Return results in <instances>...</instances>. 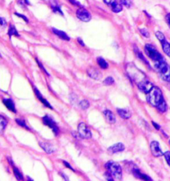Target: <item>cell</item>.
Wrapping results in <instances>:
<instances>
[{
  "instance_id": "6da1fadb",
  "label": "cell",
  "mask_w": 170,
  "mask_h": 181,
  "mask_svg": "<svg viewBox=\"0 0 170 181\" xmlns=\"http://www.w3.org/2000/svg\"><path fill=\"white\" fill-rule=\"evenodd\" d=\"M147 102L153 107H158L161 103L165 102L161 90L158 87L154 86L147 94Z\"/></svg>"
},
{
  "instance_id": "7a4b0ae2",
  "label": "cell",
  "mask_w": 170,
  "mask_h": 181,
  "mask_svg": "<svg viewBox=\"0 0 170 181\" xmlns=\"http://www.w3.org/2000/svg\"><path fill=\"white\" fill-rule=\"evenodd\" d=\"M154 67L159 76L164 81L170 82V66L166 61L161 60L155 62Z\"/></svg>"
},
{
  "instance_id": "3957f363",
  "label": "cell",
  "mask_w": 170,
  "mask_h": 181,
  "mask_svg": "<svg viewBox=\"0 0 170 181\" xmlns=\"http://www.w3.org/2000/svg\"><path fill=\"white\" fill-rule=\"evenodd\" d=\"M127 72L130 77L132 81L137 83H140L141 82L146 81L147 78L145 74L141 72L140 69L138 68L134 64H129L127 65Z\"/></svg>"
},
{
  "instance_id": "277c9868",
  "label": "cell",
  "mask_w": 170,
  "mask_h": 181,
  "mask_svg": "<svg viewBox=\"0 0 170 181\" xmlns=\"http://www.w3.org/2000/svg\"><path fill=\"white\" fill-rule=\"evenodd\" d=\"M108 172L115 180H121L122 178V170L120 165L116 162L109 161L105 165Z\"/></svg>"
},
{
  "instance_id": "5b68a950",
  "label": "cell",
  "mask_w": 170,
  "mask_h": 181,
  "mask_svg": "<svg viewBox=\"0 0 170 181\" xmlns=\"http://www.w3.org/2000/svg\"><path fill=\"white\" fill-rule=\"evenodd\" d=\"M145 53L149 58L154 62L164 60L163 56L159 53L158 51L150 44H147L145 46Z\"/></svg>"
},
{
  "instance_id": "8992f818",
  "label": "cell",
  "mask_w": 170,
  "mask_h": 181,
  "mask_svg": "<svg viewBox=\"0 0 170 181\" xmlns=\"http://www.w3.org/2000/svg\"><path fill=\"white\" fill-rule=\"evenodd\" d=\"M78 131L79 135L84 139H90L92 137L91 131L86 124L81 122L79 124Z\"/></svg>"
},
{
  "instance_id": "52a82bcc",
  "label": "cell",
  "mask_w": 170,
  "mask_h": 181,
  "mask_svg": "<svg viewBox=\"0 0 170 181\" xmlns=\"http://www.w3.org/2000/svg\"><path fill=\"white\" fill-rule=\"evenodd\" d=\"M105 4H106L112 11L114 13H120L122 11V5L118 0H103Z\"/></svg>"
},
{
  "instance_id": "ba28073f",
  "label": "cell",
  "mask_w": 170,
  "mask_h": 181,
  "mask_svg": "<svg viewBox=\"0 0 170 181\" xmlns=\"http://www.w3.org/2000/svg\"><path fill=\"white\" fill-rule=\"evenodd\" d=\"M43 122L45 125H47L49 128L52 129V130L53 131V133L55 134V135H57L59 133V128L57 125H56V123L55 121H54L53 119L52 118H51L50 116L49 115H45L43 118Z\"/></svg>"
},
{
  "instance_id": "9c48e42d",
  "label": "cell",
  "mask_w": 170,
  "mask_h": 181,
  "mask_svg": "<svg viewBox=\"0 0 170 181\" xmlns=\"http://www.w3.org/2000/svg\"><path fill=\"white\" fill-rule=\"evenodd\" d=\"M76 17L79 19L84 22H89L91 19V15L87 11L86 9L83 7H81L76 11Z\"/></svg>"
},
{
  "instance_id": "30bf717a",
  "label": "cell",
  "mask_w": 170,
  "mask_h": 181,
  "mask_svg": "<svg viewBox=\"0 0 170 181\" xmlns=\"http://www.w3.org/2000/svg\"><path fill=\"white\" fill-rule=\"evenodd\" d=\"M150 149L151 153L156 157H161L164 155L163 152H162L161 149L159 147V144L158 141H154L150 144Z\"/></svg>"
},
{
  "instance_id": "8fae6325",
  "label": "cell",
  "mask_w": 170,
  "mask_h": 181,
  "mask_svg": "<svg viewBox=\"0 0 170 181\" xmlns=\"http://www.w3.org/2000/svg\"><path fill=\"white\" fill-rule=\"evenodd\" d=\"M137 86L138 88L140 89L141 92L146 93V94H148V93L150 91L151 89L154 87L153 84L149 81L148 80L140 82V83L137 84Z\"/></svg>"
},
{
  "instance_id": "7c38bea8",
  "label": "cell",
  "mask_w": 170,
  "mask_h": 181,
  "mask_svg": "<svg viewBox=\"0 0 170 181\" xmlns=\"http://www.w3.org/2000/svg\"><path fill=\"white\" fill-rule=\"evenodd\" d=\"M87 73H88L90 77L94 80H96V81L101 79L102 77L101 72L96 68H94V67H91V68H88V70H87Z\"/></svg>"
},
{
  "instance_id": "4fadbf2b",
  "label": "cell",
  "mask_w": 170,
  "mask_h": 181,
  "mask_svg": "<svg viewBox=\"0 0 170 181\" xmlns=\"http://www.w3.org/2000/svg\"><path fill=\"white\" fill-rule=\"evenodd\" d=\"M125 149L124 145L122 143H118L116 144L113 145L112 146L109 148V151L111 153H116V152H122Z\"/></svg>"
},
{
  "instance_id": "5bb4252c",
  "label": "cell",
  "mask_w": 170,
  "mask_h": 181,
  "mask_svg": "<svg viewBox=\"0 0 170 181\" xmlns=\"http://www.w3.org/2000/svg\"><path fill=\"white\" fill-rule=\"evenodd\" d=\"M104 115L106 120L109 123L113 124L116 122V117L114 113H113L111 111L106 110L104 112Z\"/></svg>"
},
{
  "instance_id": "9a60e30c",
  "label": "cell",
  "mask_w": 170,
  "mask_h": 181,
  "mask_svg": "<svg viewBox=\"0 0 170 181\" xmlns=\"http://www.w3.org/2000/svg\"><path fill=\"white\" fill-rule=\"evenodd\" d=\"M3 103H4V105H6V107L7 108V109L11 111V112H14V113L16 112V109H15V103L14 102H13L12 100L4 99Z\"/></svg>"
},
{
  "instance_id": "2e32d148",
  "label": "cell",
  "mask_w": 170,
  "mask_h": 181,
  "mask_svg": "<svg viewBox=\"0 0 170 181\" xmlns=\"http://www.w3.org/2000/svg\"><path fill=\"white\" fill-rule=\"evenodd\" d=\"M160 42L161 44L163 51L167 56H168L170 58V43L167 42L166 38H164V40L161 41Z\"/></svg>"
},
{
  "instance_id": "e0dca14e",
  "label": "cell",
  "mask_w": 170,
  "mask_h": 181,
  "mask_svg": "<svg viewBox=\"0 0 170 181\" xmlns=\"http://www.w3.org/2000/svg\"><path fill=\"white\" fill-rule=\"evenodd\" d=\"M117 112L121 118L126 120L129 119L132 115L130 111L128 109H117Z\"/></svg>"
},
{
  "instance_id": "ac0fdd59",
  "label": "cell",
  "mask_w": 170,
  "mask_h": 181,
  "mask_svg": "<svg viewBox=\"0 0 170 181\" xmlns=\"http://www.w3.org/2000/svg\"><path fill=\"white\" fill-rule=\"evenodd\" d=\"M132 173L136 178H139V179H142V180H151V178H150V177H148V176L146 175L142 174V173L140 171V170H138V169H133Z\"/></svg>"
},
{
  "instance_id": "d6986e66",
  "label": "cell",
  "mask_w": 170,
  "mask_h": 181,
  "mask_svg": "<svg viewBox=\"0 0 170 181\" xmlns=\"http://www.w3.org/2000/svg\"><path fill=\"white\" fill-rule=\"evenodd\" d=\"M39 145L42 147V149L48 154H51L55 151V149L52 145L48 143H43V142H39Z\"/></svg>"
},
{
  "instance_id": "ffe728a7",
  "label": "cell",
  "mask_w": 170,
  "mask_h": 181,
  "mask_svg": "<svg viewBox=\"0 0 170 181\" xmlns=\"http://www.w3.org/2000/svg\"><path fill=\"white\" fill-rule=\"evenodd\" d=\"M52 31L56 35H57L59 38H62V39L65 40V41L70 40V37H69L65 32L62 31H60V30H58L56 29H55V28H53Z\"/></svg>"
},
{
  "instance_id": "44dd1931",
  "label": "cell",
  "mask_w": 170,
  "mask_h": 181,
  "mask_svg": "<svg viewBox=\"0 0 170 181\" xmlns=\"http://www.w3.org/2000/svg\"><path fill=\"white\" fill-rule=\"evenodd\" d=\"M35 94H36V95H37V97L39 98V100L41 102H42L43 104H44L45 106H47V107H48L49 108H51V109H53V108H52V106H51V105H50V103H49L47 100H46L45 99H44V98H43V97H42V95H41V94H40V92L38 91V90H37V89H35Z\"/></svg>"
},
{
  "instance_id": "7402d4cb",
  "label": "cell",
  "mask_w": 170,
  "mask_h": 181,
  "mask_svg": "<svg viewBox=\"0 0 170 181\" xmlns=\"http://www.w3.org/2000/svg\"><path fill=\"white\" fill-rule=\"evenodd\" d=\"M7 125V121L3 115H0V133H2L5 130Z\"/></svg>"
},
{
  "instance_id": "603a6c76",
  "label": "cell",
  "mask_w": 170,
  "mask_h": 181,
  "mask_svg": "<svg viewBox=\"0 0 170 181\" xmlns=\"http://www.w3.org/2000/svg\"><path fill=\"white\" fill-rule=\"evenodd\" d=\"M97 63L100 66V68H102V69H106L109 68V64L102 57L97 58Z\"/></svg>"
},
{
  "instance_id": "cb8c5ba5",
  "label": "cell",
  "mask_w": 170,
  "mask_h": 181,
  "mask_svg": "<svg viewBox=\"0 0 170 181\" xmlns=\"http://www.w3.org/2000/svg\"><path fill=\"white\" fill-rule=\"evenodd\" d=\"M134 52H135L136 56H137L139 58L141 59V60L142 61H144L145 63H146V64H148V61H147V60L145 58V57H144V56H143L142 53H141V52L140 50H139L138 48L136 47L134 48Z\"/></svg>"
},
{
  "instance_id": "d4e9b609",
  "label": "cell",
  "mask_w": 170,
  "mask_h": 181,
  "mask_svg": "<svg viewBox=\"0 0 170 181\" xmlns=\"http://www.w3.org/2000/svg\"><path fill=\"white\" fill-rule=\"evenodd\" d=\"M8 35H9L10 38H11V36H13V35L17 36V37H19V33H18L16 29H15L14 26H12V25H10L9 29V31H8Z\"/></svg>"
},
{
  "instance_id": "484cf974",
  "label": "cell",
  "mask_w": 170,
  "mask_h": 181,
  "mask_svg": "<svg viewBox=\"0 0 170 181\" xmlns=\"http://www.w3.org/2000/svg\"><path fill=\"white\" fill-rule=\"evenodd\" d=\"M14 172L15 178H16L17 180H19L24 179V177H23L22 174L20 172L19 169H18L17 167H14Z\"/></svg>"
},
{
  "instance_id": "4316f807",
  "label": "cell",
  "mask_w": 170,
  "mask_h": 181,
  "mask_svg": "<svg viewBox=\"0 0 170 181\" xmlns=\"http://www.w3.org/2000/svg\"><path fill=\"white\" fill-rule=\"evenodd\" d=\"M79 105L82 110H86L87 108H89L90 106V103L88 100H82L81 102L79 103Z\"/></svg>"
},
{
  "instance_id": "83f0119b",
  "label": "cell",
  "mask_w": 170,
  "mask_h": 181,
  "mask_svg": "<svg viewBox=\"0 0 170 181\" xmlns=\"http://www.w3.org/2000/svg\"><path fill=\"white\" fill-rule=\"evenodd\" d=\"M103 83H104V84H105L106 86H110V85H112L114 83V80L113 78L110 76L108 77L104 80Z\"/></svg>"
},
{
  "instance_id": "f1b7e54d",
  "label": "cell",
  "mask_w": 170,
  "mask_h": 181,
  "mask_svg": "<svg viewBox=\"0 0 170 181\" xmlns=\"http://www.w3.org/2000/svg\"><path fill=\"white\" fill-rule=\"evenodd\" d=\"M51 7H52V9L54 11H55V13L56 12H59V14H61V15H63V12H62V11L60 9V7H59V6H58L57 4L56 3H54V4H51Z\"/></svg>"
},
{
  "instance_id": "f546056e",
  "label": "cell",
  "mask_w": 170,
  "mask_h": 181,
  "mask_svg": "<svg viewBox=\"0 0 170 181\" xmlns=\"http://www.w3.org/2000/svg\"><path fill=\"white\" fill-rule=\"evenodd\" d=\"M140 31L141 34L144 37H145L146 38H148L149 37H150V33H149L148 31L146 29H145V28L140 29Z\"/></svg>"
},
{
  "instance_id": "4dcf8cb0",
  "label": "cell",
  "mask_w": 170,
  "mask_h": 181,
  "mask_svg": "<svg viewBox=\"0 0 170 181\" xmlns=\"http://www.w3.org/2000/svg\"><path fill=\"white\" fill-rule=\"evenodd\" d=\"M156 37L158 38V39L159 41H162V40H164V38H166V37H165L163 33H162L161 32H160V31L156 32Z\"/></svg>"
},
{
  "instance_id": "1f68e13d",
  "label": "cell",
  "mask_w": 170,
  "mask_h": 181,
  "mask_svg": "<svg viewBox=\"0 0 170 181\" xmlns=\"http://www.w3.org/2000/svg\"><path fill=\"white\" fill-rule=\"evenodd\" d=\"M120 3L123 6H125L126 7H130L131 6L130 0H120Z\"/></svg>"
},
{
  "instance_id": "d6a6232c",
  "label": "cell",
  "mask_w": 170,
  "mask_h": 181,
  "mask_svg": "<svg viewBox=\"0 0 170 181\" xmlns=\"http://www.w3.org/2000/svg\"><path fill=\"white\" fill-rule=\"evenodd\" d=\"M164 155L165 157V159L166 160V162L170 167V151H166L165 153H164Z\"/></svg>"
},
{
  "instance_id": "836d02e7",
  "label": "cell",
  "mask_w": 170,
  "mask_h": 181,
  "mask_svg": "<svg viewBox=\"0 0 170 181\" xmlns=\"http://www.w3.org/2000/svg\"><path fill=\"white\" fill-rule=\"evenodd\" d=\"M16 122H17V124H19L20 126L24 127V128H28V127L27 126L26 124H25L24 121H23L21 120H19V119H17Z\"/></svg>"
},
{
  "instance_id": "e575fe53",
  "label": "cell",
  "mask_w": 170,
  "mask_h": 181,
  "mask_svg": "<svg viewBox=\"0 0 170 181\" xmlns=\"http://www.w3.org/2000/svg\"><path fill=\"white\" fill-rule=\"evenodd\" d=\"M15 15H17V16H18V17H21L23 19H24L25 21H26L27 23H28L29 22V20H28V19L25 16V15H21V14H17V13H15Z\"/></svg>"
},
{
  "instance_id": "d590c367",
  "label": "cell",
  "mask_w": 170,
  "mask_h": 181,
  "mask_svg": "<svg viewBox=\"0 0 170 181\" xmlns=\"http://www.w3.org/2000/svg\"><path fill=\"white\" fill-rule=\"evenodd\" d=\"M37 63H38V65H39V67H40V68H42V70H43V71H44V72H45V73H46V74H47L48 75V76H49V73H48V72H47V71H46V69H45V68H44V67H43V66L42 65V64H41V63H40V62H39V61H38L37 60Z\"/></svg>"
},
{
  "instance_id": "8d00e7d4",
  "label": "cell",
  "mask_w": 170,
  "mask_h": 181,
  "mask_svg": "<svg viewBox=\"0 0 170 181\" xmlns=\"http://www.w3.org/2000/svg\"><path fill=\"white\" fill-rule=\"evenodd\" d=\"M6 24H7V23L6 21V20H5V19L0 17V25H1V26H6Z\"/></svg>"
},
{
  "instance_id": "74e56055",
  "label": "cell",
  "mask_w": 170,
  "mask_h": 181,
  "mask_svg": "<svg viewBox=\"0 0 170 181\" xmlns=\"http://www.w3.org/2000/svg\"><path fill=\"white\" fill-rule=\"evenodd\" d=\"M166 21L167 24L169 25V26L170 27V13L169 14H167L166 16Z\"/></svg>"
},
{
  "instance_id": "f35d334b",
  "label": "cell",
  "mask_w": 170,
  "mask_h": 181,
  "mask_svg": "<svg viewBox=\"0 0 170 181\" xmlns=\"http://www.w3.org/2000/svg\"><path fill=\"white\" fill-rule=\"evenodd\" d=\"M63 163H64V165H65L66 167H67L68 168H69V169H71L72 170H73V171H74V169L73 167H72L69 164V162H66V161H63Z\"/></svg>"
},
{
  "instance_id": "ab89813d",
  "label": "cell",
  "mask_w": 170,
  "mask_h": 181,
  "mask_svg": "<svg viewBox=\"0 0 170 181\" xmlns=\"http://www.w3.org/2000/svg\"><path fill=\"white\" fill-rule=\"evenodd\" d=\"M69 1H70L72 4L75 5V6H81L80 3H79L78 1H76V0H69Z\"/></svg>"
},
{
  "instance_id": "60d3db41",
  "label": "cell",
  "mask_w": 170,
  "mask_h": 181,
  "mask_svg": "<svg viewBox=\"0 0 170 181\" xmlns=\"http://www.w3.org/2000/svg\"><path fill=\"white\" fill-rule=\"evenodd\" d=\"M151 122H152V124H153V125L155 127V128L157 129H160V126H159L158 124H157L156 123H155L154 122V121H151Z\"/></svg>"
},
{
  "instance_id": "b9f144b4",
  "label": "cell",
  "mask_w": 170,
  "mask_h": 181,
  "mask_svg": "<svg viewBox=\"0 0 170 181\" xmlns=\"http://www.w3.org/2000/svg\"><path fill=\"white\" fill-rule=\"evenodd\" d=\"M61 177H63L64 178V179L66 180H69L68 177H66L65 174H63V172H61Z\"/></svg>"
},
{
  "instance_id": "7bdbcfd3",
  "label": "cell",
  "mask_w": 170,
  "mask_h": 181,
  "mask_svg": "<svg viewBox=\"0 0 170 181\" xmlns=\"http://www.w3.org/2000/svg\"><path fill=\"white\" fill-rule=\"evenodd\" d=\"M78 41H79V43L81 44V45H82V46H84V43H83V41H82L81 38H78Z\"/></svg>"
},
{
  "instance_id": "ee69618b",
  "label": "cell",
  "mask_w": 170,
  "mask_h": 181,
  "mask_svg": "<svg viewBox=\"0 0 170 181\" xmlns=\"http://www.w3.org/2000/svg\"><path fill=\"white\" fill-rule=\"evenodd\" d=\"M24 1H25V3L26 4L29 5V1H28V0H24Z\"/></svg>"
},
{
  "instance_id": "f6af8a7d",
  "label": "cell",
  "mask_w": 170,
  "mask_h": 181,
  "mask_svg": "<svg viewBox=\"0 0 170 181\" xmlns=\"http://www.w3.org/2000/svg\"><path fill=\"white\" fill-rule=\"evenodd\" d=\"M169 144H170V140H169Z\"/></svg>"
}]
</instances>
